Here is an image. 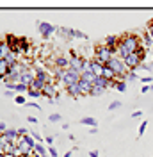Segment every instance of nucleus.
Segmentation results:
<instances>
[{
  "mask_svg": "<svg viewBox=\"0 0 153 157\" xmlns=\"http://www.w3.org/2000/svg\"><path fill=\"white\" fill-rule=\"evenodd\" d=\"M119 105H121V102H112V104L109 105V111H116V109L119 107Z\"/></svg>",
  "mask_w": 153,
  "mask_h": 157,
  "instance_id": "nucleus-35",
  "label": "nucleus"
},
{
  "mask_svg": "<svg viewBox=\"0 0 153 157\" xmlns=\"http://www.w3.org/2000/svg\"><path fill=\"white\" fill-rule=\"evenodd\" d=\"M14 102H16V104H20V105H21V104H23V105L27 104V102H25V98H23V95H18V97H14Z\"/></svg>",
  "mask_w": 153,
  "mask_h": 157,
  "instance_id": "nucleus-31",
  "label": "nucleus"
},
{
  "mask_svg": "<svg viewBox=\"0 0 153 157\" xmlns=\"http://www.w3.org/2000/svg\"><path fill=\"white\" fill-rule=\"evenodd\" d=\"M71 155H73V150H68L66 154H64V157H71Z\"/></svg>",
  "mask_w": 153,
  "mask_h": 157,
  "instance_id": "nucleus-46",
  "label": "nucleus"
},
{
  "mask_svg": "<svg viewBox=\"0 0 153 157\" xmlns=\"http://www.w3.org/2000/svg\"><path fill=\"white\" fill-rule=\"evenodd\" d=\"M27 105H29V107H32V109H38V111H41V107H39L36 102H30V104H27Z\"/></svg>",
  "mask_w": 153,
  "mask_h": 157,
  "instance_id": "nucleus-41",
  "label": "nucleus"
},
{
  "mask_svg": "<svg viewBox=\"0 0 153 157\" xmlns=\"http://www.w3.org/2000/svg\"><path fill=\"white\" fill-rule=\"evenodd\" d=\"M45 86H47L45 82H41V80H38V78H34V82L30 84L29 88L30 89H36V91H43V88H45Z\"/></svg>",
  "mask_w": 153,
  "mask_h": 157,
  "instance_id": "nucleus-22",
  "label": "nucleus"
},
{
  "mask_svg": "<svg viewBox=\"0 0 153 157\" xmlns=\"http://www.w3.org/2000/svg\"><path fill=\"white\" fill-rule=\"evenodd\" d=\"M27 157H29V155H27Z\"/></svg>",
  "mask_w": 153,
  "mask_h": 157,
  "instance_id": "nucleus-49",
  "label": "nucleus"
},
{
  "mask_svg": "<svg viewBox=\"0 0 153 157\" xmlns=\"http://www.w3.org/2000/svg\"><path fill=\"white\" fill-rule=\"evenodd\" d=\"M119 41H121V36H107L105 39H103V45H105L107 48L114 50L118 45H119Z\"/></svg>",
  "mask_w": 153,
  "mask_h": 157,
  "instance_id": "nucleus-12",
  "label": "nucleus"
},
{
  "mask_svg": "<svg viewBox=\"0 0 153 157\" xmlns=\"http://www.w3.org/2000/svg\"><path fill=\"white\" fill-rule=\"evenodd\" d=\"M34 78H36V73H34L32 70H27V71H23V73L20 75V82L25 84V86H30V84L34 82Z\"/></svg>",
  "mask_w": 153,
  "mask_h": 157,
  "instance_id": "nucleus-10",
  "label": "nucleus"
},
{
  "mask_svg": "<svg viewBox=\"0 0 153 157\" xmlns=\"http://www.w3.org/2000/svg\"><path fill=\"white\" fill-rule=\"evenodd\" d=\"M54 68L68 70V68H69V57H66L64 54H57L55 59H54Z\"/></svg>",
  "mask_w": 153,
  "mask_h": 157,
  "instance_id": "nucleus-8",
  "label": "nucleus"
},
{
  "mask_svg": "<svg viewBox=\"0 0 153 157\" xmlns=\"http://www.w3.org/2000/svg\"><path fill=\"white\" fill-rule=\"evenodd\" d=\"M27 121L32 123V125H38V118H36V116H29V118H27Z\"/></svg>",
  "mask_w": 153,
  "mask_h": 157,
  "instance_id": "nucleus-37",
  "label": "nucleus"
},
{
  "mask_svg": "<svg viewBox=\"0 0 153 157\" xmlns=\"http://www.w3.org/2000/svg\"><path fill=\"white\" fill-rule=\"evenodd\" d=\"M114 57V54H112V50L110 48H107L105 45L102 43V45H96V48H95V61L96 63H100V64H109V61Z\"/></svg>",
  "mask_w": 153,
  "mask_h": 157,
  "instance_id": "nucleus-2",
  "label": "nucleus"
},
{
  "mask_svg": "<svg viewBox=\"0 0 153 157\" xmlns=\"http://www.w3.org/2000/svg\"><path fill=\"white\" fill-rule=\"evenodd\" d=\"M98 155H100L98 150H91V152H89V157H98Z\"/></svg>",
  "mask_w": 153,
  "mask_h": 157,
  "instance_id": "nucleus-44",
  "label": "nucleus"
},
{
  "mask_svg": "<svg viewBox=\"0 0 153 157\" xmlns=\"http://www.w3.org/2000/svg\"><path fill=\"white\" fill-rule=\"evenodd\" d=\"M102 77L107 78V80H116V73L109 68V66H103V73H102Z\"/></svg>",
  "mask_w": 153,
  "mask_h": 157,
  "instance_id": "nucleus-20",
  "label": "nucleus"
},
{
  "mask_svg": "<svg viewBox=\"0 0 153 157\" xmlns=\"http://www.w3.org/2000/svg\"><path fill=\"white\" fill-rule=\"evenodd\" d=\"M9 70H11L9 63H7L6 59H0V78H2V80L9 75Z\"/></svg>",
  "mask_w": 153,
  "mask_h": 157,
  "instance_id": "nucleus-17",
  "label": "nucleus"
},
{
  "mask_svg": "<svg viewBox=\"0 0 153 157\" xmlns=\"http://www.w3.org/2000/svg\"><path fill=\"white\" fill-rule=\"evenodd\" d=\"M141 82H151V77H141Z\"/></svg>",
  "mask_w": 153,
  "mask_h": 157,
  "instance_id": "nucleus-45",
  "label": "nucleus"
},
{
  "mask_svg": "<svg viewBox=\"0 0 153 157\" xmlns=\"http://www.w3.org/2000/svg\"><path fill=\"white\" fill-rule=\"evenodd\" d=\"M50 54H52V47H50V45H45L43 50H41V57H47V56H50Z\"/></svg>",
  "mask_w": 153,
  "mask_h": 157,
  "instance_id": "nucleus-28",
  "label": "nucleus"
},
{
  "mask_svg": "<svg viewBox=\"0 0 153 157\" xmlns=\"http://www.w3.org/2000/svg\"><path fill=\"white\" fill-rule=\"evenodd\" d=\"M27 93H29V97H32V98H41V97H43V93H41V91H36V89H30V88H29Z\"/></svg>",
  "mask_w": 153,
  "mask_h": 157,
  "instance_id": "nucleus-27",
  "label": "nucleus"
},
{
  "mask_svg": "<svg viewBox=\"0 0 153 157\" xmlns=\"http://www.w3.org/2000/svg\"><path fill=\"white\" fill-rule=\"evenodd\" d=\"M146 127H148V121H143L141 127H139V136H143L144 132H146Z\"/></svg>",
  "mask_w": 153,
  "mask_h": 157,
  "instance_id": "nucleus-33",
  "label": "nucleus"
},
{
  "mask_svg": "<svg viewBox=\"0 0 153 157\" xmlns=\"http://www.w3.org/2000/svg\"><path fill=\"white\" fill-rule=\"evenodd\" d=\"M48 120H50L52 123H54V121H61V114H57V113H54V114H50V118H48Z\"/></svg>",
  "mask_w": 153,
  "mask_h": 157,
  "instance_id": "nucleus-32",
  "label": "nucleus"
},
{
  "mask_svg": "<svg viewBox=\"0 0 153 157\" xmlns=\"http://www.w3.org/2000/svg\"><path fill=\"white\" fill-rule=\"evenodd\" d=\"M38 30H39V34H41V38L45 39V41H48V39L52 38V34L57 32V27L50 25L47 21H38Z\"/></svg>",
  "mask_w": 153,
  "mask_h": 157,
  "instance_id": "nucleus-4",
  "label": "nucleus"
},
{
  "mask_svg": "<svg viewBox=\"0 0 153 157\" xmlns=\"http://www.w3.org/2000/svg\"><path fill=\"white\" fill-rule=\"evenodd\" d=\"M57 34L61 38H64L66 41L73 39V29H66V27H57Z\"/></svg>",
  "mask_w": 153,
  "mask_h": 157,
  "instance_id": "nucleus-16",
  "label": "nucleus"
},
{
  "mask_svg": "<svg viewBox=\"0 0 153 157\" xmlns=\"http://www.w3.org/2000/svg\"><path fill=\"white\" fill-rule=\"evenodd\" d=\"M146 34L153 39V25H150V23H148V32H146Z\"/></svg>",
  "mask_w": 153,
  "mask_h": 157,
  "instance_id": "nucleus-39",
  "label": "nucleus"
},
{
  "mask_svg": "<svg viewBox=\"0 0 153 157\" xmlns=\"http://www.w3.org/2000/svg\"><path fill=\"white\" fill-rule=\"evenodd\" d=\"M116 89H118L119 93H125V91H126V82H125V80H116Z\"/></svg>",
  "mask_w": 153,
  "mask_h": 157,
  "instance_id": "nucleus-26",
  "label": "nucleus"
},
{
  "mask_svg": "<svg viewBox=\"0 0 153 157\" xmlns=\"http://www.w3.org/2000/svg\"><path fill=\"white\" fill-rule=\"evenodd\" d=\"M150 25H153V20H151V21H150Z\"/></svg>",
  "mask_w": 153,
  "mask_h": 157,
  "instance_id": "nucleus-47",
  "label": "nucleus"
},
{
  "mask_svg": "<svg viewBox=\"0 0 153 157\" xmlns=\"http://www.w3.org/2000/svg\"><path fill=\"white\" fill-rule=\"evenodd\" d=\"M66 93L69 95V97H73L75 100L82 97V91H80V86H78V82H76V84H73V86H68V88H66Z\"/></svg>",
  "mask_w": 153,
  "mask_h": 157,
  "instance_id": "nucleus-13",
  "label": "nucleus"
},
{
  "mask_svg": "<svg viewBox=\"0 0 153 157\" xmlns=\"http://www.w3.org/2000/svg\"><path fill=\"white\" fill-rule=\"evenodd\" d=\"M84 63H86V59L82 57L78 52H71V54H69V68L71 70L82 73V71H84Z\"/></svg>",
  "mask_w": 153,
  "mask_h": 157,
  "instance_id": "nucleus-3",
  "label": "nucleus"
},
{
  "mask_svg": "<svg viewBox=\"0 0 153 157\" xmlns=\"http://www.w3.org/2000/svg\"><path fill=\"white\" fill-rule=\"evenodd\" d=\"M0 80H2V78H0Z\"/></svg>",
  "mask_w": 153,
  "mask_h": 157,
  "instance_id": "nucleus-48",
  "label": "nucleus"
},
{
  "mask_svg": "<svg viewBox=\"0 0 153 157\" xmlns=\"http://www.w3.org/2000/svg\"><path fill=\"white\" fill-rule=\"evenodd\" d=\"M121 45L128 50V54H137L141 50V39L134 32H126L121 36Z\"/></svg>",
  "mask_w": 153,
  "mask_h": 157,
  "instance_id": "nucleus-1",
  "label": "nucleus"
},
{
  "mask_svg": "<svg viewBox=\"0 0 153 157\" xmlns=\"http://www.w3.org/2000/svg\"><path fill=\"white\" fill-rule=\"evenodd\" d=\"M13 54V50H11V45L7 39H4V41H0V59H7Z\"/></svg>",
  "mask_w": 153,
  "mask_h": 157,
  "instance_id": "nucleus-11",
  "label": "nucleus"
},
{
  "mask_svg": "<svg viewBox=\"0 0 153 157\" xmlns=\"http://www.w3.org/2000/svg\"><path fill=\"white\" fill-rule=\"evenodd\" d=\"M80 123H82V125H91V127H98V121H96L95 118H91V116H86V118H82V120H80Z\"/></svg>",
  "mask_w": 153,
  "mask_h": 157,
  "instance_id": "nucleus-21",
  "label": "nucleus"
},
{
  "mask_svg": "<svg viewBox=\"0 0 153 157\" xmlns=\"http://www.w3.org/2000/svg\"><path fill=\"white\" fill-rule=\"evenodd\" d=\"M4 136L7 137L11 143H14V145L18 143V139H20V134H18V130H16V128H7V130L4 132Z\"/></svg>",
  "mask_w": 153,
  "mask_h": 157,
  "instance_id": "nucleus-15",
  "label": "nucleus"
},
{
  "mask_svg": "<svg viewBox=\"0 0 153 157\" xmlns=\"http://www.w3.org/2000/svg\"><path fill=\"white\" fill-rule=\"evenodd\" d=\"M93 88H98V89H102V91H105V89L109 88V80H107V78H103V77H96Z\"/></svg>",
  "mask_w": 153,
  "mask_h": 157,
  "instance_id": "nucleus-18",
  "label": "nucleus"
},
{
  "mask_svg": "<svg viewBox=\"0 0 153 157\" xmlns=\"http://www.w3.org/2000/svg\"><path fill=\"white\" fill-rule=\"evenodd\" d=\"M45 143H48V145L52 147V143H54V136H47L45 137Z\"/></svg>",
  "mask_w": 153,
  "mask_h": 157,
  "instance_id": "nucleus-40",
  "label": "nucleus"
},
{
  "mask_svg": "<svg viewBox=\"0 0 153 157\" xmlns=\"http://www.w3.org/2000/svg\"><path fill=\"white\" fill-rule=\"evenodd\" d=\"M135 78H137V73L132 71V70H128V73H126V77H125V82H126V80H135Z\"/></svg>",
  "mask_w": 153,
  "mask_h": 157,
  "instance_id": "nucleus-29",
  "label": "nucleus"
},
{
  "mask_svg": "<svg viewBox=\"0 0 153 157\" xmlns=\"http://www.w3.org/2000/svg\"><path fill=\"white\" fill-rule=\"evenodd\" d=\"M78 86H80V91H82V97H89L91 95V91H93V84H89L86 80H78Z\"/></svg>",
  "mask_w": 153,
  "mask_h": 157,
  "instance_id": "nucleus-14",
  "label": "nucleus"
},
{
  "mask_svg": "<svg viewBox=\"0 0 153 157\" xmlns=\"http://www.w3.org/2000/svg\"><path fill=\"white\" fill-rule=\"evenodd\" d=\"M84 39V41H89V36L87 34H84V32H80V30H75L73 29V39Z\"/></svg>",
  "mask_w": 153,
  "mask_h": 157,
  "instance_id": "nucleus-25",
  "label": "nucleus"
},
{
  "mask_svg": "<svg viewBox=\"0 0 153 157\" xmlns=\"http://www.w3.org/2000/svg\"><path fill=\"white\" fill-rule=\"evenodd\" d=\"M141 116H143L141 111H134V113H132V118H141Z\"/></svg>",
  "mask_w": 153,
  "mask_h": 157,
  "instance_id": "nucleus-43",
  "label": "nucleus"
},
{
  "mask_svg": "<svg viewBox=\"0 0 153 157\" xmlns=\"http://www.w3.org/2000/svg\"><path fill=\"white\" fill-rule=\"evenodd\" d=\"M43 97L48 98V102L52 104V102H55L54 98H57V88H55V84H47L45 88H43Z\"/></svg>",
  "mask_w": 153,
  "mask_h": 157,
  "instance_id": "nucleus-7",
  "label": "nucleus"
},
{
  "mask_svg": "<svg viewBox=\"0 0 153 157\" xmlns=\"http://www.w3.org/2000/svg\"><path fill=\"white\" fill-rule=\"evenodd\" d=\"M34 152H36L38 155H41V157H47V148L43 147L41 143H38V145H36V148H34Z\"/></svg>",
  "mask_w": 153,
  "mask_h": 157,
  "instance_id": "nucleus-24",
  "label": "nucleus"
},
{
  "mask_svg": "<svg viewBox=\"0 0 153 157\" xmlns=\"http://www.w3.org/2000/svg\"><path fill=\"white\" fill-rule=\"evenodd\" d=\"M14 91L20 93V95H21V93H27V91H29V86H25V84L18 82V84H14Z\"/></svg>",
  "mask_w": 153,
  "mask_h": 157,
  "instance_id": "nucleus-23",
  "label": "nucleus"
},
{
  "mask_svg": "<svg viewBox=\"0 0 153 157\" xmlns=\"http://www.w3.org/2000/svg\"><path fill=\"white\" fill-rule=\"evenodd\" d=\"M30 136H32L34 139H36V143H43V141H45V139H43V137L39 136L38 132H36V130H32V132H30Z\"/></svg>",
  "mask_w": 153,
  "mask_h": 157,
  "instance_id": "nucleus-30",
  "label": "nucleus"
},
{
  "mask_svg": "<svg viewBox=\"0 0 153 157\" xmlns=\"http://www.w3.org/2000/svg\"><path fill=\"white\" fill-rule=\"evenodd\" d=\"M80 78H82V80H86V82H89V84H95L96 75L93 73V71H84V73H80Z\"/></svg>",
  "mask_w": 153,
  "mask_h": 157,
  "instance_id": "nucleus-19",
  "label": "nucleus"
},
{
  "mask_svg": "<svg viewBox=\"0 0 153 157\" xmlns=\"http://www.w3.org/2000/svg\"><path fill=\"white\" fill-rule=\"evenodd\" d=\"M143 64V59H141V56L139 54H130L128 57L125 59V66L128 70H132V71H137V68Z\"/></svg>",
  "mask_w": 153,
  "mask_h": 157,
  "instance_id": "nucleus-6",
  "label": "nucleus"
},
{
  "mask_svg": "<svg viewBox=\"0 0 153 157\" xmlns=\"http://www.w3.org/2000/svg\"><path fill=\"white\" fill-rule=\"evenodd\" d=\"M48 155H50V157H59V155H57V150H55V147H50V148H48Z\"/></svg>",
  "mask_w": 153,
  "mask_h": 157,
  "instance_id": "nucleus-34",
  "label": "nucleus"
},
{
  "mask_svg": "<svg viewBox=\"0 0 153 157\" xmlns=\"http://www.w3.org/2000/svg\"><path fill=\"white\" fill-rule=\"evenodd\" d=\"M78 80H80V73L75 71V70H71V68H68L66 73H64V77H62V80H61V84H64V88H68V86L76 84Z\"/></svg>",
  "mask_w": 153,
  "mask_h": 157,
  "instance_id": "nucleus-5",
  "label": "nucleus"
},
{
  "mask_svg": "<svg viewBox=\"0 0 153 157\" xmlns=\"http://www.w3.org/2000/svg\"><path fill=\"white\" fill-rule=\"evenodd\" d=\"M151 89H153V86H148V84H146V86H143L141 91H143V93H148V91H151Z\"/></svg>",
  "mask_w": 153,
  "mask_h": 157,
  "instance_id": "nucleus-42",
  "label": "nucleus"
},
{
  "mask_svg": "<svg viewBox=\"0 0 153 157\" xmlns=\"http://www.w3.org/2000/svg\"><path fill=\"white\" fill-rule=\"evenodd\" d=\"M34 73H36V78H38V80L45 82V84H52V75L48 73L47 70H43V68H36V70H34Z\"/></svg>",
  "mask_w": 153,
  "mask_h": 157,
  "instance_id": "nucleus-9",
  "label": "nucleus"
},
{
  "mask_svg": "<svg viewBox=\"0 0 153 157\" xmlns=\"http://www.w3.org/2000/svg\"><path fill=\"white\" fill-rule=\"evenodd\" d=\"M103 91L102 89H98V88H93V91H91V97H98V95H102Z\"/></svg>",
  "mask_w": 153,
  "mask_h": 157,
  "instance_id": "nucleus-36",
  "label": "nucleus"
},
{
  "mask_svg": "<svg viewBox=\"0 0 153 157\" xmlns=\"http://www.w3.org/2000/svg\"><path fill=\"white\" fill-rule=\"evenodd\" d=\"M6 130H7V125H6L4 121H0V134H4Z\"/></svg>",
  "mask_w": 153,
  "mask_h": 157,
  "instance_id": "nucleus-38",
  "label": "nucleus"
}]
</instances>
